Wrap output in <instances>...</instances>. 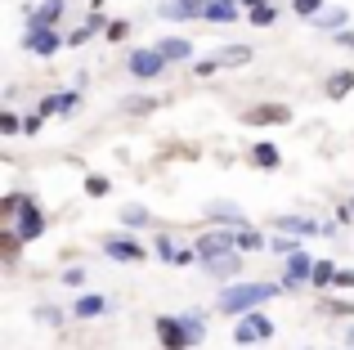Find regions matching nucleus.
Listing matches in <instances>:
<instances>
[{"mask_svg":"<svg viewBox=\"0 0 354 350\" xmlns=\"http://www.w3.org/2000/svg\"><path fill=\"white\" fill-rule=\"evenodd\" d=\"M278 292H283V283H229V288L225 292H220V301H216V306L220 310H225V315H251V310H260V306H265V301H274L278 297Z\"/></svg>","mask_w":354,"mask_h":350,"instance_id":"obj_1","label":"nucleus"},{"mask_svg":"<svg viewBox=\"0 0 354 350\" xmlns=\"http://www.w3.org/2000/svg\"><path fill=\"white\" fill-rule=\"evenodd\" d=\"M153 328H157L162 350H189V346H202V337H207L202 319H171V315H162Z\"/></svg>","mask_w":354,"mask_h":350,"instance_id":"obj_2","label":"nucleus"},{"mask_svg":"<svg viewBox=\"0 0 354 350\" xmlns=\"http://www.w3.org/2000/svg\"><path fill=\"white\" fill-rule=\"evenodd\" d=\"M242 63H251V45H229V50L207 54V59L193 63V72H198V77H211V72H220V68H242Z\"/></svg>","mask_w":354,"mask_h":350,"instance_id":"obj_3","label":"nucleus"},{"mask_svg":"<svg viewBox=\"0 0 354 350\" xmlns=\"http://www.w3.org/2000/svg\"><path fill=\"white\" fill-rule=\"evenodd\" d=\"M9 229H14V234L23 238V243H32V238H41V234H45V211L36 207V198H32V193H23V207H18V220H14Z\"/></svg>","mask_w":354,"mask_h":350,"instance_id":"obj_4","label":"nucleus"},{"mask_svg":"<svg viewBox=\"0 0 354 350\" xmlns=\"http://www.w3.org/2000/svg\"><path fill=\"white\" fill-rule=\"evenodd\" d=\"M193 252H198V261H216V256L238 252V229H216V234H202L198 243H193Z\"/></svg>","mask_w":354,"mask_h":350,"instance_id":"obj_5","label":"nucleus"},{"mask_svg":"<svg viewBox=\"0 0 354 350\" xmlns=\"http://www.w3.org/2000/svg\"><path fill=\"white\" fill-rule=\"evenodd\" d=\"M234 337H238V346H260V342H269V337H274V324H269L260 310H251V315L238 319Z\"/></svg>","mask_w":354,"mask_h":350,"instance_id":"obj_6","label":"nucleus"},{"mask_svg":"<svg viewBox=\"0 0 354 350\" xmlns=\"http://www.w3.org/2000/svg\"><path fill=\"white\" fill-rule=\"evenodd\" d=\"M126 68H130V77H139V81H153V77H162L166 59H162V50H157V45H148V50H130Z\"/></svg>","mask_w":354,"mask_h":350,"instance_id":"obj_7","label":"nucleus"},{"mask_svg":"<svg viewBox=\"0 0 354 350\" xmlns=\"http://www.w3.org/2000/svg\"><path fill=\"white\" fill-rule=\"evenodd\" d=\"M104 252H108V261H121V265H139V261H148V247L144 243H135V238H104Z\"/></svg>","mask_w":354,"mask_h":350,"instance_id":"obj_8","label":"nucleus"},{"mask_svg":"<svg viewBox=\"0 0 354 350\" xmlns=\"http://www.w3.org/2000/svg\"><path fill=\"white\" fill-rule=\"evenodd\" d=\"M287 270H283V292H296V288H305V283L314 279V256L310 252H296V256H287Z\"/></svg>","mask_w":354,"mask_h":350,"instance_id":"obj_9","label":"nucleus"},{"mask_svg":"<svg viewBox=\"0 0 354 350\" xmlns=\"http://www.w3.org/2000/svg\"><path fill=\"white\" fill-rule=\"evenodd\" d=\"M242 122L247 126H287L292 122V108L287 104H251L247 113H242Z\"/></svg>","mask_w":354,"mask_h":350,"instance_id":"obj_10","label":"nucleus"},{"mask_svg":"<svg viewBox=\"0 0 354 350\" xmlns=\"http://www.w3.org/2000/svg\"><path fill=\"white\" fill-rule=\"evenodd\" d=\"M274 229H278V234H287V238H319V234H332V225H319V220H305V216H278Z\"/></svg>","mask_w":354,"mask_h":350,"instance_id":"obj_11","label":"nucleus"},{"mask_svg":"<svg viewBox=\"0 0 354 350\" xmlns=\"http://www.w3.org/2000/svg\"><path fill=\"white\" fill-rule=\"evenodd\" d=\"M23 45L36 59H50V54H59V45H68V41H59V32H50V27H27Z\"/></svg>","mask_w":354,"mask_h":350,"instance_id":"obj_12","label":"nucleus"},{"mask_svg":"<svg viewBox=\"0 0 354 350\" xmlns=\"http://www.w3.org/2000/svg\"><path fill=\"white\" fill-rule=\"evenodd\" d=\"M153 252L162 256L166 265H189V261H198V252H193V247H180L175 238H166V234H162V238L153 243Z\"/></svg>","mask_w":354,"mask_h":350,"instance_id":"obj_13","label":"nucleus"},{"mask_svg":"<svg viewBox=\"0 0 354 350\" xmlns=\"http://www.w3.org/2000/svg\"><path fill=\"white\" fill-rule=\"evenodd\" d=\"M202 270H207L211 279H238V274H242V252L216 256V261H202Z\"/></svg>","mask_w":354,"mask_h":350,"instance_id":"obj_14","label":"nucleus"},{"mask_svg":"<svg viewBox=\"0 0 354 350\" xmlns=\"http://www.w3.org/2000/svg\"><path fill=\"white\" fill-rule=\"evenodd\" d=\"M77 104H81L77 90H63V95H45L41 104H36V113H41V117H50V113H77Z\"/></svg>","mask_w":354,"mask_h":350,"instance_id":"obj_15","label":"nucleus"},{"mask_svg":"<svg viewBox=\"0 0 354 350\" xmlns=\"http://www.w3.org/2000/svg\"><path fill=\"white\" fill-rule=\"evenodd\" d=\"M104 310H108V297H104V292H81V297L72 301V315H77V319H99Z\"/></svg>","mask_w":354,"mask_h":350,"instance_id":"obj_16","label":"nucleus"},{"mask_svg":"<svg viewBox=\"0 0 354 350\" xmlns=\"http://www.w3.org/2000/svg\"><path fill=\"white\" fill-rule=\"evenodd\" d=\"M63 18V0H41V5H32V18H27V27H50Z\"/></svg>","mask_w":354,"mask_h":350,"instance_id":"obj_17","label":"nucleus"},{"mask_svg":"<svg viewBox=\"0 0 354 350\" xmlns=\"http://www.w3.org/2000/svg\"><path fill=\"white\" fill-rule=\"evenodd\" d=\"M157 50H162V59H166V63H184V59H193V41H189V36H166V41H157Z\"/></svg>","mask_w":354,"mask_h":350,"instance_id":"obj_18","label":"nucleus"},{"mask_svg":"<svg viewBox=\"0 0 354 350\" xmlns=\"http://www.w3.org/2000/svg\"><path fill=\"white\" fill-rule=\"evenodd\" d=\"M207 216L220 220V225H229V229H247V216H242L234 202H207Z\"/></svg>","mask_w":354,"mask_h":350,"instance_id":"obj_19","label":"nucleus"},{"mask_svg":"<svg viewBox=\"0 0 354 350\" xmlns=\"http://www.w3.org/2000/svg\"><path fill=\"white\" fill-rule=\"evenodd\" d=\"M251 167H260V171H274V167H283V153H278L269 140H260V144H251Z\"/></svg>","mask_w":354,"mask_h":350,"instance_id":"obj_20","label":"nucleus"},{"mask_svg":"<svg viewBox=\"0 0 354 350\" xmlns=\"http://www.w3.org/2000/svg\"><path fill=\"white\" fill-rule=\"evenodd\" d=\"M346 23H350V9H337V5H332V9H323V14L314 18V27H319V32H332V36H341V32H346Z\"/></svg>","mask_w":354,"mask_h":350,"instance_id":"obj_21","label":"nucleus"},{"mask_svg":"<svg viewBox=\"0 0 354 350\" xmlns=\"http://www.w3.org/2000/svg\"><path fill=\"white\" fill-rule=\"evenodd\" d=\"M350 90H354V72H350V68H341V72H332V77H328L323 95H328V99H346Z\"/></svg>","mask_w":354,"mask_h":350,"instance_id":"obj_22","label":"nucleus"},{"mask_svg":"<svg viewBox=\"0 0 354 350\" xmlns=\"http://www.w3.org/2000/svg\"><path fill=\"white\" fill-rule=\"evenodd\" d=\"M18 252H23V238H18L14 229H0V261L18 265Z\"/></svg>","mask_w":354,"mask_h":350,"instance_id":"obj_23","label":"nucleus"},{"mask_svg":"<svg viewBox=\"0 0 354 350\" xmlns=\"http://www.w3.org/2000/svg\"><path fill=\"white\" fill-rule=\"evenodd\" d=\"M121 225L126 229H144V225H153V216H148V207L130 202V207H121Z\"/></svg>","mask_w":354,"mask_h":350,"instance_id":"obj_24","label":"nucleus"},{"mask_svg":"<svg viewBox=\"0 0 354 350\" xmlns=\"http://www.w3.org/2000/svg\"><path fill=\"white\" fill-rule=\"evenodd\" d=\"M18 207H23V193H5L0 198V229H9L18 220Z\"/></svg>","mask_w":354,"mask_h":350,"instance_id":"obj_25","label":"nucleus"},{"mask_svg":"<svg viewBox=\"0 0 354 350\" xmlns=\"http://www.w3.org/2000/svg\"><path fill=\"white\" fill-rule=\"evenodd\" d=\"M202 18H207V23H234V18H238V5H220V0H211V5L202 9Z\"/></svg>","mask_w":354,"mask_h":350,"instance_id":"obj_26","label":"nucleus"},{"mask_svg":"<svg viewBox=\"0 0 354 350\" xmlns=\"http://www.w3.org/2000/svg\"><path fill=\"white\" fill-rule=\"evenodd\" d=\"M337 274H341V270H337L332 261H314V279H310V283H314V288H328V283H337Z\"/></svg>","mask_w":354,"mask_h":350,"instance_id":"obj_27","label":"nucleus"},{"mask_svg":"<svg viewBox=\"0 0 354 350\" xmlns=\"http://www.w3.org/2000/svg\"><path fill=\"white\" fill-rule=\"evenodd\" d=\"M153 108H157L153 95H130L126 104H121V113H135V117H139V113H153Z\"/></svg>","mask_w":354,"mask_h":350,"instance_id":"obj_28","label":"nucleus"},{"mask_svg":"<svg viewBox=\"0 0 354 350\" xmlns=\"http://www.w3.org/2000/svg\"><path fill=\"white\" fill-rule=\"evenodd\" d=\"M86 193H90V198H108V193H113L108 175H86Z\"/></svg>","mask_w":354,"mask_h":350,"instance_id":"obj_29","label":"nucleus"},{"mask_svg":"<svg viewBox=\"0 0 354 350\" xmlns=\"http://www.w3.org/2000/svg\"><path fill=\"white\" fill-rule=\"evenodd\" d=\"M260 247H265V238L256 229H238V252H260Z\"/></svg>","mask_w":354,"mask_h":350,"instance_id":"obj_30","label":"nucleus"},{"mask_svg":"<svg viewBox=\"0 0 354 350\" xmlns=\"http://www.w3.org/2000/svg\"><path fill=\"white\" fill-rule=\"evenodd\" d=\"M157 14H162V18H171V23H184V18H198V14H189V9H184L180 0H171V5H162Z\"/></svg>","mask_w":354,"mask_h":350,"instance_id":"obj_31","label":"nucleus"},{"mask_svg":"<svg viewBox=\"0 0 354 350\" xmlns=\"http://www.w3.org/2000/svg\"><path fill=\"white\" fill-rule=\"evenodd\" d=\"M247 18H251L256 27H274V23H278V9H274V5H265V9H251Z\"/></svg>","mask_w":354,"mask_h":350,"instance_id":"obj_32","label":"nucleus"},{"mask_svg":"<svg viewBox=\"0 0 354 350\" xmlns=\"http://www.w3.org/2000/svg\"><path fill=\"white\" fill-rule=\"evenodd\" d=\"M292 5H296V14H301V18H310V23L323 14V0H292Z\"/></svg>","mask_w":354,"mask_h":350,"instance_id":"obj_33","label":"nucleus"},{"mask_svg":"<svg viewBox=\"0 0 354 350\" xmlns=\"http://www.w3.org/2000/svg\"><path fill=\"white\" fill-rule=\"evenodd\" d=\"M319 310H323V315H354L350 301H319Z\"/></svg>","mask_w":354,"mask_h":350,"instance_id":"obj_34","label":"nucleus"},{"mask_svg":"<svg viewBox=\"0 0 354 350\" xmlns=\"http://www.w3.org/2000/svg\"><path fill=\"white\" fill-rule=\"evenodd\" d=\"M18 131H23L18 113H0V135H18Z\"/></svg>","mask_w":354,"mask_h":350,"instance_id":"obj_35","label":"nucleus"},{"mask_svg":"<svg viewBox=\"0 0 354 350\" xmlns=\"http://www.w3.org/2000/svg\"><path fill=\"white\" fill-rule=\"evenodd\" d=\"M269 247H274L278 256H296V252H301V247H296V238H287V234H283V238H274Z\"/></svg>","mask_w":354,"mask_h":350,"instance_id":"obj_36","label":"nucleus"},{"mask_svg":"<svg viewBox=\"0 0 354 350\" xmlns=\"http://www.w3.org/2000/svg\"><path fill=\"white\" fill-rule=\"evenodd\" d=\"M126 36H130V23H121V18H117V23H108V41H126Z\"/></svg>","mask_w":354,"mask_h":350,"instance_id":"obj_37","label":"nucleus"},{"mask_svg":"<svg viewBox=\"0 0 354 350\" xmlns=\"http://www.w3.org/2000/svg\"><path fill=\"white\" fill-rule=\"evenodd\" d=\"M63 283H68V288H81V283H86V270H81V265H72V270H63Z\"/></svg>","mask_w":354,"mask_h":350,"instance_id":"obj_38","label":"nucleus"},{"mask_svg":"<svg viewBox=\"0 0 354 350\" xmlns=\"http://www.w3.org/2000/svg\"><path fill=\"white\" fill-rule=\"evenodd\" d=\"M36 319H41V324H59V310H54V306H41V310H36Z\"/></svg>","mask_w":354,"mask_h":350,"instance_id":"obj_39","label":"nucleus"},{"mask_svg":"<svg viewBox=\"0 0 354 350\" xmlns=\"http://www.w3.org/2000/svg\"><path fill=\"white\" fill-rule=\"evenodd\" d=\"M41 122H45V117H41V113H32V117H23V131H27V135H36V131H41Z\"/></svg>","mask_w":354,"mask_h":350,"instance_id":"obj_40","label":"nucleus"},{"mask_svg":"<svg viewBox=\"0 0 354 350\" xmlns=\"http://www.w3.org/2000/svg\"><path fill=\"white\" fill-rule=\"evenodd\" d=\"M180 5H184V9H189V14H198V18H202V9H207V5H211V0H180Z\"/></svg>","mask_w":354,"mask_h":350,"instance_id":"obj_41","label":"nucleus"},{"mask_svg":"<svg viewBox=\"0 0 354 350\" xmlns=\"http://www.w3.org/2000/svg\"><path fill=\"white\" fill-rule=\"evenodd\" d=\"M337 288H354V270H341L337 274Z\"/></svg>","mask_w":354,"mask_h":350,"instance_id":"obj_42","label":"nucleus"},{"mask_svg":"<svg viewBox=\"0 0 354 350\" xmlns=\"http://www.w3.org/2000/svg\"><path fill=\"white\" fill-rule=\"evenodd\" d=\"M337 45H341V50H354V32H350V27H346V32L337 36Z\"/></svg>","mask_w":354,"mask_h":350,"instance_id":"obj_43","label":"nucleus"},{"mask_svg":"<svg viewBox=\"0 0 354 350\" xmlns=\"http://www.w3.org/2000/svg\"><path fill=\"white\" fill-rule=\"evenodd\" d=\"M269 5V0H242V9H247V14H251V9H265Z\"/></svg>","mask_w":354,"mask_h":350,"instance_id":"obj_44","label":"nucleus"},{"mask_svg":"<svg viewBox=\"0 0 354 350\" xmlns=\"http://www.w3.org/2000/svg\"><path fill=\"white\" fill-rule=\"evenodd\" d=\"M346 350H354V324L346 328Z\"/></svg>","mask_w":354,"mask_h":350,"instance_id":"obj_45","label":"nucleus"},{"mask_svg":"<svg viewBox=\"0 0 354 350\" xmlns=\"http://www.w3.org/2000/svg\"><path fill=\"white\" fill-rule=\"evenodd\" d=\"M220 5H242V0H220Z\"/></svg>","mask_w":354,"mask_h":350,"instance_id":"obj_46","label":"nucleus"},{"mask_svg":"<svg viewBox=\"0 0 354 350\" xmlns=\"http://www.w3.org/2000/svg\"><path fill=\"white\" fill-rule=\"evenodd\" d=\"M350 211H354V198H350Z\"/></svg>","mask_w":354,"mask_h":350,"instance_id":"obj_47","label":"nucleus"}]
</instances>
